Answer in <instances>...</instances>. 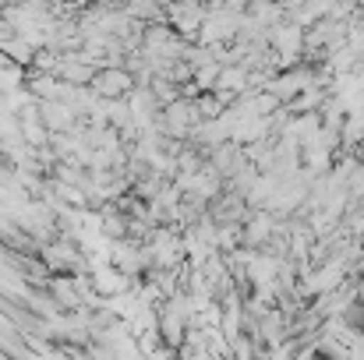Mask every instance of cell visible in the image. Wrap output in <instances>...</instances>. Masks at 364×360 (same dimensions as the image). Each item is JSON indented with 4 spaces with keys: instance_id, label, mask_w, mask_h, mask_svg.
<instances>
[{
    "instance_id": "obj_1",
    "label": "cell",
    "mask_w": 364,
    "mask_h": 360,
    "mask_svg": "<svg viewBox=\"0 0 364 360\" xmlns=\"http://www.w3.org/2000/svg\"><path fill=\"white\" fill-rule=\"evenodd\" d=\"M39 117H43V124H46L50 131H71V127H75V117H78V110H75L71 103H64V99H43Z\"/></svg>"
},
{
    "instance_id": "obj_2",
    "label": "cell",
    "mask_w": 364,
    "mask_h": 360,
    "mask_svg": "<svg viewBox=\"0 0 364 360\" xmlns=\"http://www.w3.org/2000/svg\"><path fill=\"white\" fill-rule=\"evenodd\" d=\"M131 85V78L124 75L121 67H107L103 75H96V82H92V89L103 96V99H110V96H117L121 89H127Z\"/></svg>"
}]
</instances>
